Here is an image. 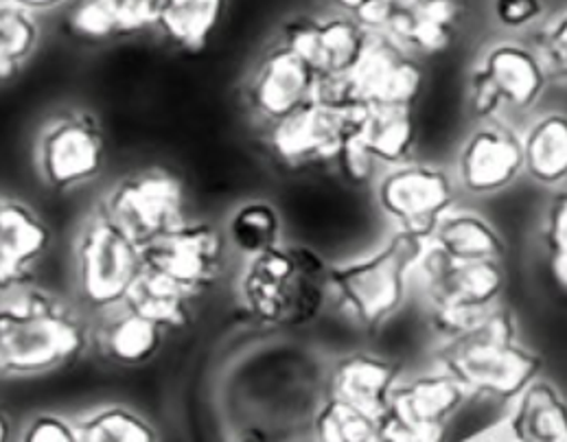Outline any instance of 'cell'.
<instances>
[{
	"mask_svg": "<svg viewBox=\"0 0 567 442\" xmlns=\"http://www.w3.org/2000/svg\"><path fill=\"white\" fill-rule=\"evenodd\" d=\"M470 441L567 442V397L548 377H535L506 414Z\"/></svg>",
	"mask_w": 567,
	"mask_h": 442,
	"instance_id": "ac0fdd59",
	"label": "cell"
},
{
	"mask_svg": "<svg viewBox=\"0 0 567 442\" xmlns=\"http://www.w3.org/2000/svg\"><path fill=\"white\" fill-rule=\"evenodd\" d=\"M452 176L458 191L473 197L508 191L524 176L522 130L508 119L475 121L456 152Z\"/></svg>",
	"mask_w": 567,
	"mask_h": 442,
	"instance_id": "4fadbf2b",
	"label": "cell"
},
{
	"mask_svg": "<svg viewBox=\"0 0 567 442\" xmlns=\"http://www.w3.org/2000/svg\"><path fill=\"white\" fill-rule=\"evenodd\" d=\"M553 80L530 40L504 35L488 42L473 62L467 103L475 121L530 114Z\"/></svg>",
	"mask_w": 567,
	"mask_h": 442,
	"instance_id": "5b68a950",
	"label": "cell"
},
{
	"mask_svg": "<svg viewBox=\"0 0 567 442\" xmlns=\"http://www.w3.org/2000/svg\"><path fill=\"white\" fill-rule=\"evenodd\" d=\"M51 248L47 222L20 199H2L0 206V280L2 287L24 280Z\"/></svg>",
	"mask_w": 567,
	"mask_h": 442,
	"instance_id": "44dd1931",
	"label": "cell"
},
{
	"mask_svg": "<svg viewBox=\"0 0 567 442\" xmlns=\"http://www.w3.org/2000/svg\"><path fill=\"white\" fill-rule=\"evenodd\" d=\"M399 379L401 370L390 359L371 353L344 354L331 366L327 394L360 408L383 425Z\"/></svg>",
	"mask_w": 567,
	"mask_h": 442,
	"instance_id": "ffe728a7",
	"label": "cell"
},
{
	"mask_svg": "<svg viewBox=\"0 0 567 442\" xmlns=\"http://www.w3.org/2000/svg\"><path fill=\"white\" fill-rule=\"evenodd\" d=\"M524 176L546 191L567 186V112L546 110L522 130Z\"/></svg>",
	"mask_w": 567,
	"mask_h": 442,
	"instance_id": "cb8c5ba5",
	"label": "cell"
},
{
	"mask_svg": "<svg viewBox=\"0 0 567 442\" xmlns=\"http://www.w3.org/2000/svg\"><path fill=\"white\" fill-rule=\"evenodd\" d=\"M313 434L324 442L381 441V423L360 408L327 394L316 410Z\"/></svg>",
	"mask_w": 567,
	"mask_h": 442,
	"instance_id": "f546056e",
	"label": "cell"
},
{
	"mask_svg": "<svg viewBox=\"0 0 567 442\" xmlns=\"http://www.w3.org/2000/svg\"><path fill=\"white\" fill-rule=\"evenodd\" d=\"M167 329L125 305L103 311L96 327V349L116 366L134 368L152 361L165 345Z\"/></svg>",
	"mask_w": 567,
	"mask_h": 442,
	"instance_id": "7402d4cb",
	"label": "cell"
},
{
	"mask_svg": "<svg viewBox=\"0 0 567 442\" xmlns=\"http://www.w3.org/2000/svg\"><path fill=\"white\" fill-rule=\"evenodd\" d=\"M141 269V246L99 206L75 237V282L82 300L99 313L121 305Z\"/></svg>",
	"mask_w": 567,
	"mask_h": 442,
	"instance_id": "52a82bcc",
	"label": "cell"
},
{
	"mask_svg": "<svg viewBox=\"0 0 567 442\" xmlns=\"http://www.w3.org/2000/svg\"><path fill=\"white\" fill-rule=\"evenodd\" d=\"M528 40L542 55L553 84L567 86V4L550 11Z\"/></svg>",
	"mask_w": 567,
	"mask_h": 442,
	"instance_id": "d6a6232c",
	"label": "cell"
},
{
	"mask_svg": "<svg viewBox=\"0 0 567 442\" xmlns=\"http://www.w3.org/2000/svg\"><path fill=\"white\" fill-rule=\"evenodd\" d=\"M40 44L38 13L4 2L0 7V69L2 80L20 71V66L35 53Z\"/></svg>",
	"mask_w": 567,
	"mask_h": 442,
	"instance_id": "f1b7e54d",
	"label": "cell"
},
{
	"mask_svg": "<svg viewBox=\"0 0 567 442\" xmlns=\"http://www.w3.org/2000/svg\"><path fill=\"white\" fill-rule=\"evenodd\" d=\"M114 29L116 35L123 33H138L152 27H158V18H161V9L165 0H99Z\"/></svg>",
	"mask_w": 567,
	"mask_h": 442,
	"instance_id": "e575fe53",
	"label": "cell"
},
{
	"mask_svg": "<svg viewBox=\"0 0 567 442\" xmlns=\"http://www.w3.org/2000/svg\"><path fill=\"white\" fill-rule=\"evenodd\" d=\"M355 18L410 53L432 58L456 42L465 4L461 0H371Z\"/></svg>",
	"mask_w": 567,
	"mask_h": 442,
	"instance_id": "30bf717a",
	"label": "cell"
},
{
	"mask_svg": "<svg viewBox=\"0 0 567 442\" xmlns=\"http://www.w3.org/2000/svg\"><path fill=\"white\" fill-rule=\"evenodd\" d=\"M425 250L427 239L394 230L378 253L344 266H331V294L360 327L378 331L403 307Z\"/></svg>",
	"mask_w": 567,
	"mask_h": 442,
	"instance_id": "277c9868",
	"label": "cell"
},
{
	"mask_svg": "<svg viewBox=\"0 0 567 442\" xmlns=\"http://www.w3.org/2000/svg\"><path fill=\"white\" fill-rule=\"evenodd\" d=\"M143 248L185 222V186L165 169H147L118 179L101 204Z\"/></svg>",
	"mask_w": 567,
	"mask_h": 442,
	"instance_id": "7c38bea8",
	"label": "cell"
},
{
	"mask_svg": "<svg viewBox=\"0 0 567 442\" xmlns=\"http://www.w3.org/2000/svg\"><path fill=\"white\" fill-rule=\"evenodd\" d=\"M375 204L394 230L430 239L436 224L458 204V186L445 169L408 161L385 167L378 177Z\"/></svg>",
	"mask_w": 567,
	"mask_h": 442,
	"instance_id": "ba28073f",
	"label": "cell"
},
{
	"mask_svg": "<svg viewBox=\"0 0 567 442\" xmlns=\"http://www.w3.org/2000/svg\"><path fill=\"white\" fill-rule=\"evenodd\" d=\"M427 244L456 261H504L506 257V241L495 224L482 213L458 204L436 224Z\"/></svg>",
	"mask_w": 567,
	"mask_h": 442,
	"instance_id": "d4e9b609",
	"label": "cell"
},
{
	"mask_svg": "<svg viewBox=\"0 0 567 442\" xmlns=\"http://www.w3.org/2000/svg\"><path fill=\"white\" fill-rule=\"evenodd\" d=\"M226 0H165L158 29L176 47L197 53L217 29Z\"/></svg>",
	"mask_w": 567,
	"mask_h": 442,
	"instance_id": "4316f807",
	"label": "cell"
},
{
	"mask_svg": "<svg viewBox=\"0 0 567 442\" xmlns=\"http://www.w3.org/2000/svg\"><path fill=\"white\" fill-rule=\"evenodd\" d=\"M539 241L553 282L567 294V186L550 191L542 215Z\"/></svg>",
	"mask_w": 567,
	"mask_h": 442,
	"instance_id": "1f68e13d",
	"label": "cell"
},
{
	"mask_svg": "<svg viewBox=\"0 0 567 442\" xmlns=\"http://www.w3.org/2000/svg\"><path fill=\"white\" fill-rule=\"evenodd\" d=\"M189 294L178 282L143 266L121 305L174 331L189 325Z\"/></svg>",
	"mask_w": 567,
	"mask_h": 442,
	"instance_id": "484cf974",
	"label": "cell"
},
{
	"mask_svg": "<svg viewBox=\"0 0 567 442\" xmlns=\"http://www.w3.org/2000/svg\"><path fill=\"white\" fill-rule=\"evenodd\" d=\"M349 84L362 105H414L425 86V71L419 55L371 31Z\"/></svg>",
	"mask_w": 567,
	"mask_h": 442,
	"instance_id": "e0dca14e",
	"label": "cell"
},
{
	"mask_svg": "<svg viewBox=\"0 0 567 442\" xmlns=\"http://www.w3.org/2000/svg\"><path fill=\"white\" fill-rule=\"evenodd\" d=\"M439 338L456 336L502 305L508 285L504 261H456L430 244L416 269Z\"/></svg>",
	"mask_w": 567,
	"mask_h": 442,
	"instance_id": "8992f818",
	"label": "cell"
},
{
	"mask_svg": "<svg viewBox=\"0 0 567 442\" xmlns=\"http://www.w3.org/2000/svg\"><path fill=\"white\" fill-rule=\"evenodd\" d=\"M371 31L351 13L300 16L285 24L284 44L293 49L318 78H347L358 66Z\"/></svg>",
	"mask_w": 567,
	"mask_h": 442,
	"instance_id": "2e32d148",
	"label": "cell"
},
{
	"mask_svg": "<svg viewBox=\"0 0 567 442\" xmlns=\"http://www.w3.org/2000/svg\"><path fill=\"white\" fill-rule=\"evenodd\" d=\"M318 73L287 44L270 49L252 71L246 89L248 105L266 123H277L311 99Z\"/></svg>",
	"mask_w": 567,
	"mask_h": 442,
	"instance_id": "d6986e66",
	"label": "cell"
},
{
	"mask_svg": "<svg viewBox=\"0 0 567 442\" xmlns=\"http://www.w3.org/2000/svg\"><path fill=\"white\" fill-rule=\"evenodd\" d=\"M27 442H75L80 441L78 423H71L58 414H38L22 432Z\"/></svg>",
	"mask_w": 567,
	"mask_h": 442,
	"instance_id": "d590c367",
	"label": "cell"
},
{
	"mask_svg": "<svg viewBox=\"0 0 567 442\" xmlns=\"http://www.w3.org/2000/svg\"><path fill=\"white\" fill-rule=\"evenodd\" d=\"M141 250L143 266L172 278L189 296H195L219 278L226 259V239L206 222H183Z\"/></svg>",
	"mask_w": 567,
	"mask_h": 442,
	"instance_id": "9a60e30c",
	"label": "cell"
},
{
	"mask_svg": "<svg viewBox=\"0 0 567 442\" xmlns=\"http://www.w3.org/2000/svg\"><path fill=\"white\" fill-rule=\"evenodd\" d=\"M436 363L452 374L470 397L511 403L544 370V359L528 349L515 313L497 305L470 329L443 338Z\"/></svg>",
	"mask_w": 567,
	"mask_h": 442,
	"instance_id": "7a4b0ae2",
	"label": "cell"
},
{
	"mask_svg": "<svg viewBox=\"0 0 567 442\" xmlns=\"http://www.w3.org/2000/svg\"><path fill=\"white\" fill-rule=\"evenodd\" d=\"M470 399L467 390L441 368L396 381L381 441H441L447 423Z\"/></svg>",
	"mask_w": 567,
	"mask_h": 442,
	"instance_id": "8fae6325",
	"label": "cell"
},
{
	"mask_svg": "<svg viewBox=\"0 0 567 442\" xmlns=\"http://www.w3.org/2000/svg\"><path fill=\"white\" fill-rule=\"evenodd\" d=\"M93 331L84 316L44 287H2L0 366L9 377L53 372L86 353Z\"/></svg>",
	"mask_w": 567,
	"mask_h": 442,
	"instance_id": "6da1fadb",
	"label": "cell"
},
{
	"mask_svg": "<svg viewBox=\"0 0 567 442\" xmlns=\"http://www.w3.org/2000/svg\"><path fill=\"white\" fill-rule=\"evenodd\" d=\"M226 233L235 250L252 259L281 246V215L275 204L252 199L233 210Z\"/></svg>",
	"mask_w": 567,
	"mask_h": 442,
	"instance_id": "83f0119b",
	"label": "cell"
},
{
	"mask_svg": "<svg viewBox=\"0 0 567 442\" xmlns=\"http://www.w3.org/2000/svg\"><path fill=\"white\" fill-rule=\"evenodd\" d=\"M367 105H333L311 96L268 130L272 152L287 165L338 163L360 130Z\"/></svg>",
	"mask_w": 567,
	"mask_h": 442,
	"instance_id": "9c48e42d",
	"label": "cell"
},
{
	"mask_svg": "<svg viewBox=\"0 0 567 442\" xmlns=\"http://www.w3.org/2000/svg\"><path fill=\"white\" fill-rule=\"evenodd\" d=\"M338 7H340V11H347V13H351V16H358L371 0H333Z\"/></svg>",
	"mask_w": 567,
	"mask_h": 442,
	"instance_id": "74e56055",
	"label": "cell"
},
{
	"mask_svg": "<svg viewBox=\"0 0 567 442\" xmlns=\"http://www.w3.org/2000/svg\"><path fill=\"white\" fill-rule=\"evenodd\" d=\"M75 423L80 441L84 442H152L158 439L147 419L121 405L101 408Z\"/></svg>",
	"mask_w": 567,
	"mask_h": 442,
	"instance_id": "4dcf8cb0",
	"label": "cell"
},
{
	"mask_svg": "<svg viewBox=\"0 0 567 442\" xmlns=\"http://www.w3.org/2000/svg\"><path fill=\"white\" fill-rule=\"evenodd\" d=\"M550 11V0H488L491 20L504 35H530Z\"/></svg>",
	"mask_w": 567,
	"mask_h": 442,
	"instance_id": "836d02e7",
	"label": "cell"
},
{
	"mask_svg": "<svg viewBox=\"0 0 567 442\" xmlns=\"http://www.w3.org/2000/svg\"><path fill=\"white\" fill-rule=\"evenodd\" d=\"M4 2H11V4H18V7H24L33 13H44V11H53V9H60L64 7L66 2L71 0H4Z\"/></svg>",
	"mask_w": 567,
	"mask_h": 442,
	"instance_id": "8d00e7d4",
	"label": "cell"
},
{
	"mask_svg": "<svg viewBox=\"0 0 567 442\" xmlns=\"http://www.w3.org/2000/svg\"><path fill=\"white\" fill-rule=\"evenodd\" d=\"M322 257L305 246H277L248 259L239 291L248 311L266 325L302 327L313 322L331 294Z\"/></svg>",
	"mask_w": 567,
	"mask_h": 442,
	"instance_id": "3957f363",
	"label": "cell"
},
{
	"mask_svg": "<svg viewBox=\"0 0 567 442\" xmlns=\"http://www.w3.org/2000/svg\"><path fill=\"white\" fill-rule=\"evenodd\" d=\"M105 143L95 116L62 112L49 119L35 141V167L47 186L66 191L99 176Z\"/></svg>",
	"mask_w": 567,
	"mask_h": 442,
	"instance_id": "5bb4252c",
	"label": "cell"
},
{
	"mask_svg": "<svg viewBox=\"0 0 567 442\" xmlns=\"http://www.w3.org/2000/svg\"><path fill=\"white\" fill-rule=\"evenodd\" d=\"M419 138L414 105H367L353 141L378 167L412 161Z\"/></svg>",
	"mask_w": 567,
	"mask_h": 442,
	"instance_id": "603a6c76",
	"label": "cell"
}]
</instances>
